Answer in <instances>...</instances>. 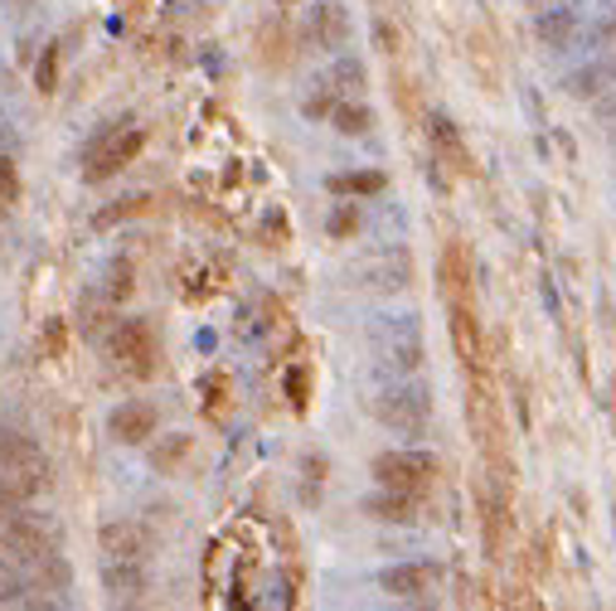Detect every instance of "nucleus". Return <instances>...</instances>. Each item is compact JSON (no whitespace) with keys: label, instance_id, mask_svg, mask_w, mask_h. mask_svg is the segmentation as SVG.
I'll use <instances>...</instances> for the list:
<instances>
[{"label":"nucleus","instance_id":"14","mask_svg":"<svg viewBox=\"0 0 616 611\" xmlns=\"http://www.w3.org/2000/svg\"><path fill=\"white\" fill-rule=\"evenodd\" d=\"M471 282H476L471 253H466V243L452 238L447 248H442V297H447V301H476Z\"/></svg>","mask_w":616,"mask_h":611},{"label":"nucleus","instance_id":"21","mask_svg":"<svg viewBox=\"0 0 616 611\" xmlns=\"http://www.w3.org/2000/svg\"><path fill=\"white\" fill-rule=\"evenodd\" d=\"M607 83H612V78H607V68L597 64V68L573 73V78H569V93H573V97H597L602 88H607Z\"/></svg>","mask_w":616,"mask_h":611},{"label":"nucleus","instance_id":"6","mask_svg":"<svg viewBox=\"0 0 616 611\" xmlns=\"http://www.w3.org/2000/svg\"><path fill=\"white\" fill-rule=\"evenodd\" d=\"M141 146H146V131L141 127H113V131H103V137L93 141V151H88V180L117 175L127 161H137Z\"/></svg>","mask_w":616,"mask_h":611},{"label":"nucleus","instance_id":"8","mask_svg":"<svg viewBox=\"0 0 616 611\" xmlns=\"http://www.w3.org/2000/svg\"><path fill=\"white\" fill-rule=\"evenodd\" d=\"M447 311H452V340H457L466 374L486 369V335H480V321H476V301H447Z\"/></svg>","mask_w":616,"mask_h":611},{"label":"nucleus","instance_id":"3","mask_svg":"<svg viewBox=\"0 0 616 611\" xmlns=\"http://www.w3.org/2000/svg\"><path fill=\"white\" fill-rule=\"evenodd\" d=\"M354 291H369V297H399V291L413 287V253L408 248H374L360 253L350 267H344Z\"/></svg>","mask_w":616,"mask_h":611},{"label":"nucleus","instance_id":"17","mask_svg":"<svg viewBox=\"0 0 616 611\" xmlns=\"http://www.w3.org/2000/svg\"><path fill=\"white\" fill-rule=\"evenodd\" d=\"M330 121H336L340 137H364V131L374 127V112H369L364 103H354V97H350V103H336V107H330Z\"/></svg>","mask_w":616,"mask_h":611},{"label":"nucleus","instance_id":"9","mask_svg":"<svg viewBox=\"0 0 616 611\" xmlns=\"http://www.w3.org/2000/svg\"><path fill=\"white\" fill-rule=\"evenodd\" d=\"M156 422H160L156 403L127 398L121 408H113V418H107V432H113L121 447H141V442H151V437H156Z\"/></svg>","mask_w":616,"mask_h":611},{"label":"nucleus","instance_id":"1","mask_svg":"<svg viewBox=\"0 0 616 611\" xmlns=\"http://www.w3.org/2000/svg\"><path fill=\"white\" fill-rule=\"evenodd\" d=\"M369 350H374V364L389 378H413L427 360L417 315H374V325H369Z\"/></svg>","mask_w":616,"mask_h":611},{"label":"nucleus","instance_id":"16","mask_svg":"<svg viewBox=\"0 0 616 611\" xmlns=\"http://www.w3.org/2000/svg\"><path fill=\"white\" fill-rule=\"evenodd\" d=\"M433 146H437V156L442 161H447L452 170H457V175H471V151H466V141H461V131H457V121L452 117H433Z\"/></svg>","mask_w":616,"mask_h":611},{"label":"nucleus","instance_id":"27","mask_svg":"<svg viewBox=\"0 0 616 611\" xmlns=\"http://www.w3.org/2000/svg\"><path fill=\"white\" fill-rule=\"evenodd\" d=\"M374 34H379V44H384V54H393V44H399V40H393V30H389V24H384V20H379V24H374Z\"/></svg>","mask_w":616,"mask_h":611},{"label":"nucleus","instance_id":"2","mask_svg":"<svg viewBox=\"0 0 616 611\" xmlns=\"http://www.w3.org/2000/svg\"><path fill=\"white\" fill-rule=\"evenodd\" d=\"M369 412L399 437H423L427 422H433V394H427L417 378H393L374 398H369Z\"/></svg>","mask_w":616,"mask_h":611},{"label":"nucleus","instance_id":"15","mask_svg":"<svg viewBox=\"0 0 616 611\" xmlns=\"http://www.w3.org/2000/svg\"><path fill=\"white\" fill-rule=\"evenodd\" d=\"M360 510H364L369 519H379V524H413L417 519V495H408V491H384V485H379V495H369Z\"/></svg>","mask_w":616,"mask_h":611},{"label":"nucleus","instance_id":"12","mask_svg":"<svg viewBox=\"0 0 616 611\" xmlns=\"http://www.w3.org/2000/svg\"><path fill=\"white\" fill-rule=\"evenodd\" d=\"M97 548H103L107 558H141L151 554V534L141 529L137 519H107L103 529H97Z\"/></svg>","mask_w":616,"mask_h":611},{"label":"nucleus","instance_id":"5","mask_svg":"<svg viewBox=\"0 0 616 611\" xmlns=\"http://www.w3.org/2000/svg\"><path fill=\"white\" fill-rule=\"evenodd\" d=\"M6 554L20 564V572L30 564H40V558L59 554V529L49 524L44 515H30V510H15V515L6 519Z\"/></svg>","mask_w":616,"mask_h":611},{"label":"nucleus","instance_id":"24","mask_svg":"<svg viewBox=\"0 0 616 611\" xmlns=\"http://www.w3.org/2000/svg\"><path fill=\"white\" fill-rule=\"evenodd\" d=\"M34 78H40V93H54V83H59V44H49V49H44L40 73H34Z\"/></svg>","mask_w":616,"mask_h":611},{"label":"nucleus","instance_id":"23","mask_svg":"<svg viewBox=\"0 0 616 611\" xmlns=\"http://www.w3.org/2000/svg\"><path fill=\"white\" fill-rule=\"evenodd\" d=\"M330 234H336V238L360 234V210H354V204H340V210L330 214Z\"/></svg>","mask_w":616,"mask_h":611},{"label":"nucleus","instance_id":"28","mask_svg":"<svg viewBox=\"0 0 616 611\" xmlns=\"http://www.w3.org/2000/svg\"><path fill=\"white\" fill-rule=\"evenodd\" d=\"M277 6H297V0H277Z\"/></svg>","mask_w":616,"mask_h":611},{"label":"nucleus","instance_id":"22","mask_svg":"<svg viewBox=\"0 0 616 611\" xmlns=\"http://www.w3.org/2000/svg\"><path fill=\"white\" fill-rule=\"evenodd\" d=\"M184 451H190V437H170V442H166V447H156V451H151V461H156V471H170V467H176V461L184 457Z\"/></svg>","mask_w":616,"mask_h":611},{"label":"nucleus","instance_id":"10","mask_svg":"<svg viewBox=\"0 0 616 611\" xmlns=\"http://www.w3.org/2000/svg\"><path fill=\"white\" fill-rule=\"evenodd\" d=\"M442 572L433 564H393L379 572V588H384L389 597H399V602H423L427 592L437 588Z\"/></svg>","mask_w":616,"mask_h":611},{"label":"nucleus","instance_id":"7","mask_svg":"<svg viewBox=\"0 0 616 611\" xmlns=\"http://www.w3.org/2000/svg\"><path fill=\"white\" fill-rule=\"evenodd\" d=\"M107 350H113V360L131 374L156 369V335H151L146 321H117L113 330H107Z\"/></svg>","mask_w":616,"mask_h":611},{"label":"nucleus","instance_id":"11","mask_svg":"<svg viewBox=\"0 0 616 611\" xmlns=\"http://www.w3.org/2000/svg\"><path fill=\"white\" fill-rule=\"evenodd\" d=\"M306 40H311L316 49H344L350 44V10L340 6V0H320V6L311 10V20H306Z\"/></svg>","mask_w":616,"mask_h":611},{"label":"nucleus","instance_id":"13","mask_svg":"<svg viewBox=\"0 0 616 611\" xmlns=\"http://www.w3.org/2000/svg\"><path fill=\"white\" fill-rule=\"evenodd\" d=\"M151 578H146L141 558H107L103 564V592H113V602H141Z\"/></svg>","mask_w":616,"mask_h":611},{"label":"nucleus","instance_id":"25","mask_svg":"<svg viewBox=\"0 0 616 611\" xmlns=\"http://www.w3.org/2000/svg\"><path fill=\"white\" fill-rule=\"evenodd\" d=\"M0 200L6 204L20 200V175H15V161H10V156H0Z\"/></svg>","mask_w":616,"mask_h":611},{"label":"nucleus","instance_id":"18","mask_svg":"<svg viewBox=\"0 0 616 611\" xmlns=\"http://www.w3.org/2000/svg\"><path fill=\"white\" fill-rule=\"evenodd\" d=\"M326 88H330V93L354 97V93L364 88V64H360V58H350V54H340V58H336V68H330V78H326Z\"/></svg>","mask_w":616,"mask_h":611},{"label":"nucleus","instance_id":"4","mask_svg":"<svg viewBox=\"0 0 616 611\" xmlns=\"http://www.w3.org/2000/svg\"><path fill=\"white\" fill-rule=\"evenodd\" d=\"M374 481L384 485V491H408V495H423L427 485L437 481L442 461L433 457L427 447H399V451H379L374 457Z\"/></svg>","mask_w":616,"mask_h":611},{"label":"nucleus","instance_id":"26","mask_svg":"<svg viewBox=\"0 0 616 611\" xmlns=\"http://www.w3.org/2000/svg\"><path fill=\"white\" fill-rule=\"evenodd\" d=\"M330 107H336V93H316V97H306V117H330Z\"/></svg>","mask_w":616,"mask_h":611},{"label":"nucleus","instance_id":"20","mask_svg":"<svg viewBox=\"0 0 616 611\" xmlns=\"http://www.w3.org/2000/svg\"><path fill=\"white\" fill-rule=\"evenodd\" d=\"M569 40H573V15H569V10L539 20V44H544V49H569Z\"/></svg>","mask_w":616,"mask_h":611},{"label":"nucleus","instance_id":"19","mask_svg":"<svg viewBox=\"0 0 616 611\" xmlns=\"http://www.w3.org/2000/svg\"><path fill=\"white\" fill-rule=\"evenodd\" d=\"M326 185H330V194H379L389 180L379 170H354V175H330Z\"/></svg>","mask_w":616,"mask_h":611}]
</instances>
